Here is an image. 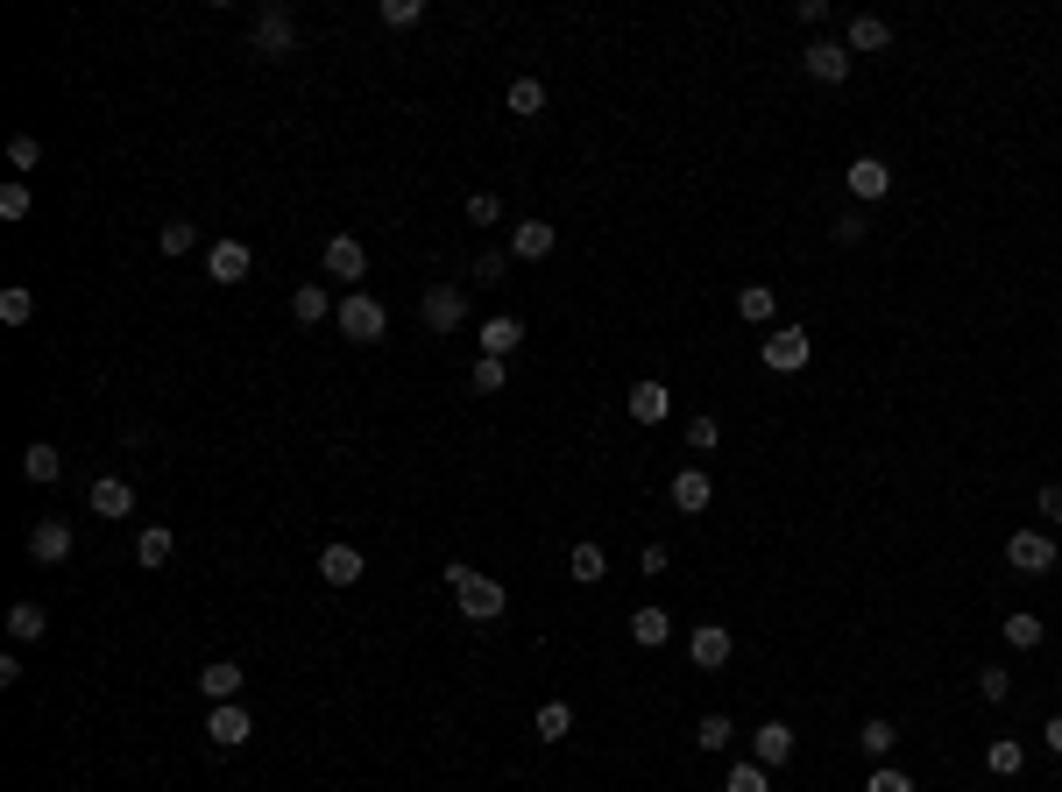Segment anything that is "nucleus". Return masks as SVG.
Returning <instances> with one entry per match:
<instances>
[{
    "instance_id": "obj_1",
    "label": "nucleus",
    "mask_w": 1062,
    "mask_h": 792,
    "mask_svg": "<svg viewBox=\"0 0 1062 792\" xmlns=\"http://www.w3.org/2000/svg\"><path fill=\"white\" fill-rule=\"evenodd\" d=\"M446 588H454V608L468 623H497L503 608H511V594H503L497 574H482V566H446Z\"/></svg>"
},
{
    "instance_id": "obj_2",
    "label": "nucleus",
    "mask_w": 1062,
    "mask_h": 792,
    "mask_svg": "<svg viewBox=\"0 0 1062 792\" xmlns=\"http://www.w3.org/2000/svg\"><path fill=\"white\" fill-rule=\"evenodd\" d=\"M334 326H340L348 340H362V347H376V340L390 333V311H383L369 291H348V297H340V311H334Z\"/></svg>"
},
{
    "instance_id": "obj_3",
    "label": "nucleus",
    "mask_w": 1062,
    "mask_h": 792,
    "mask_svg": "<svg viewBox=\"0 0 1062 792\" xmlns=\"http://www.w3.org/2000/svg\"><path fill=\"white\" fill-rule=\"evenodd\" d=\"M1006 566H1013V574H1027V580H1041L1055 566V545L1041 531H1013L1006 537Z\"/></svg>"
},
{
    "instance_id": "obj_4",
    "label": "nucleus",
    "mask_w": 1062,
    "mask_h": 792,
    "mask_svg": "<svg viewBox=\"0 0 1062 792\" xmlns=\"http://www.w3.org/2000/svg\"><path fill=\"white\" fill-rule=\"evenodd\" d=\"M206 736H213V750H242V743L256 736V722H248L242 700H220V708L206 714Z\"/></svg>"
},
{
    "instance_id": "obj_5",
    "label": "nucleus",
    "mask_w": 1062,
    "mask_h": 792,
    "mask_svg": "<svg viewBox=\"0 0 1062 792\" xmlns=\"http://www.w3.org/2000/svg\"><path fill=\"white\" fill-rule=\"evenodd\" d=\"M758 354H766L772 376H794V368H807V333H801V326H780V333H766Z\"/></svg>"
},
{
    "instance_id": "obj_6",
    "label": "nucleus",
    "mask_w": 1062,
    "mask_h": 792,
    "mask_svg": "<svg viewBox=\"0 0 1062 792\" xmlns=\"http://www.w3.org/2000/svg\"><path fill=\"white\" fill-rule=\"evenodd\" d=\"M418 311H425V326H432V333H454V326L468 319V297H460V283H432V291H425V305H418Z\"/></svg>"
},
{
    "instance_id": "obj_7",
    "label": "nucleus",
    "mask_w": 1062,
    "mask_h": 792,
    "mask_svg": "<svg viewBox=\"0 0 1062 792\" xmlns=\"http://www.w3.org/2000/svg\"><path fill=\"white\" fill-rule=\"evenodd\" d=\"M730 651H737V637H730L723 623H701V630L687 637V659H695L701 672H723V665H730Z\"/></svg>"
},
{
    "instance_id": "obj_8",
    "label": "nucleus",
    "mask_w": 1062,
    "mask_h": 792,
    "mask_svg": "<svg viewBox=\"0 0 1062 792\" xmlns=\"http://www.w3.org/2000/svg\"><path fill=\"white\" fill-rule=\"evenodd\" d=\"M362 269H369V248L354 241V234H326V276H334V283H362Z\"/></svg>"
},
{
    "instance_id": "obj_9",
    "label": "nucleus",
    "mask_w": 1062,
    "mask_h": 792,
    "mask_svg": "<svg viewBox=\"0 0 1062 792\" xmlns=\"http://www.w3.org/2000/svg\"><path fill=\"white\" fill-rule=\"evenodd\" d=\"M666 496H673V510H680V517H701V510L715 503V482H709L701 468H680V474H673V488H666Z\"/></svg>"
},
{
    "instance_id": "obj_10",
    "label": "nucleus",
    "mask_w": 1062,
    "mask_h": 792,
    "mask_svg": "<svg viewBox=\"0 0 1062 792\" xmlns=\"http://www.w3.org/2000/svg\"><path fill=\"white\" fill-rule=\"evenodd\" d=\"M28 559H36V566L71 559V524H65V517H43V524L28 531Z\"/></svg>"
},
{
    "instance_id": "obj_11",
    "label": "nucleus",
    "mask_w": 1062,
    "mask_h": 792,
    "mask_svg": "<svg viewBox=\"0 0 1062 792\" xmlns=\"http://www.w3.org/2000/svg\"><path fill=\"white\" fill-rule=\"evenodd\" d=\"M843 185L857 191V199H886V191H892V163H886V156H857V163L843 170Z\"/></svg>"
},
{
    "instance_id": "obj_12",
    "label": "nucleus",
    "mask_w": 1062,
    "mask_h": 792,
    "mask_svg": "<svg viewBox=\"0 0 1062 792\" xmlns=\"http://www.w3.org/2000/svg\"><path fill=\"white\" fill-rule=\"evenodd\" d=\"M256 50H262V57H291V50H297V28H291V14H283V8L256 14Z\"/></svg>"
},
{
    "instance_id": "obj_13",
    "label": "nucleus",
    "mask_w": 1062,
    "mask_h": 792,
    "mask_svg": "<svg viewBox=\"0 0 1062 792\" xmlns=\"http://www.w3.org/2000/svg\"><path fill=\"white\" fill-rule=\"evenodd\" d=\"M801 64H807V79H821V85H843V79H850V43H815V50H807Z\"/></svg>"
},
{
    "instance_id": "obj_14",
    "label": "nucleus",
    "mask_w": 1062,
    "mask_h": 792,
    "mask_svg": "<svg viewBox=\"0 0 1062 792\" xmlns=\"http://www.w3.org/2000/svg\"><path fill=\"white\" fill-rule=\"evenodd\" d=\"M786 757H794V729H786V722H766V729H758V736H751V765L780 771Z\"/></svg>"
},
{
    "instance_id": "obj_15",
    "label": "nucleus",
    "mask_w": 1062,
    "mask_h": 792,
    "mask_svg": "<svg viewBox=\"0 0 1062 792\" xmlns=\"http://www.w3.org/2000/svg\"><path fill=\"white\" fill-rule=\"evenodd\" d=\"M242 686H248V672L234 665V659H213V665L199 672V694L213 700V708H220V700H234V694H242Z\"/></svg>"
},
{
    "instance_id": "obj_16",
    "label": "nucleus",
    "mask_w": 1062,
    "mask_h": 792,
    "mask_svg": "<svg viewBox=\"0 0 1062 792\" xmlns=\"http://www.w3.org/2000/svg\"><path fill=\"white\" fill-rule=\"evenodd\" d=\"M623 403H631V417H638V425H666V411H673V397H666V382H631V397H623Z\"/></svg>"
},
{
    "instance_id": "obj_17",
    "label": "nucleus",
    "mask_w": 1062,
    "mask_h": 792,
    "mask_svg": "<svg viewBox=\"0 0 1062 792\" xmlns=\"http://www.w3.org/2000/svg\"><path fill=\"white\" fill-rule=\"evenodd\" d=\"M511 256L546 262L552 256V220H517V227H511Z\"/></svg>"
},
{
    "instance_id": "obj_18",
    "label": "nucleus",
    "mask_w": 1062,
    "mask_h": 792,
    "mask_svg": "<svg viewBox=\"0 0 1062 792\" xmlns=\"http://www.w3.org/2000/svg\"><path fill=\"white\" fill-rule=\"evenodd\" d=\"M319 574H326V588H354V580H362V552H354V545H326Z\"/></svg>"
},
{
    "instance_id": "obj_19",
    "label": "nucleus",
    "mask_w": 1062,
    "mask_h": 792,
    "mask_svg": "<svg viewBox=\"0 0 1062 792\" xmlns=\"http://www.w3.org/2000/svg\"><path fill=\"white\" fill-rule=\"evenodd\" d=\"M517 340H525V319H511V311H503V319H482V354L489 362L517 354Z\"/></svg>"
},
{
    "instance_id": "obj_20",
    "label": "nucleus",
    "mask_w": 1062,
    "mask_h": 792,
    "mask_svg": "<svg viewBox=\"0 0 1062 792\" xmlns=\"http://www.w3.org/2000/svg\"><path fill=\"white\" fill-rule=\"evenodd\" d=\"M93 510H100V517H114V524H121V517L135 510V488L121 482V474H100V482H93Z\"/></svg>"
},
{
    "instance_id": "obj_21",
    "label": "nucleus",
    "mask_w": 1062,
    "mask_h": 792,
    "mask_svg": "<svg viewBox=\"0 0 1062 792\" xmlns=\"http://www.w3.org/2000/svg\"><path fill=\"white\" fill-rule=\"evenodd\" d=\"M206 269H213V283H242L248 276V248L242 241H213L206 248Z\"/></svg>"
},
{
    "instance_id": "obj_22",
    "label": "nucleus",
    "mask_w": 1062,
    "mask_h": 792,
    "mask_svg": "<svg viewBox=\"0 0 1062 792\" xmlns=\"http://www.w3.org/2000/svg\"><path fill=\"white\" fill-rule=\"evenodd\" d=\"M43 630H50V616H43L36 602H14L8 608V637H14V645H43Z\"/></svg>"
},
{
    "instance_id": "obj_23",
    "label": "nucleus",
    "mask_w": 1062,
    "mask_h": 792,
    "mask_svg": "<svg viewBox=\"0 0 1062 792\" xmlns=\"http://www.w3.org/2000/svg\"><path fill=\"white\" fill-rule=\"evenodd\" d=\"M857 743H864V757H872V765H892V743H900V729H892L886 714H872V722L857 729Z\"/></svg>"
},
{
    "instance_id": "obj_24",
    "label": "nucleus",
    "mask_w": 1062,
    "mask_h": 792,
    "mask_svg": "<svg viewBox=\"0 0 1062 792\" xmlns=\"http://www.w3.org/2000/svg\"><path fill=\"white\" fill-rule=\"evenodd\" d=\"M22 474H28V482H36V488H50L57 482V474H65V453H57V446H28V453H22Z\"/></svg>"
},
{
    "instance_id": "obj_25",
    "label": "nucleus",
    "mask_w": 1062,
    "mask_h": 792,
    "mask_svg": "<svg viewBox=\"0 0 1062 792\" xmlns=\"http://www.w3.org/2000/svg\"><path fill=\"white\" fill-rule=\"evenodd\" d=\"M326 311H340V305H326V283H297L291 291V319L297 326H319Z\"/></svg>"
},
{
    "instance_id": "obj_26",
    "label": "nucleus",
    "mask_w": 1062,
    "mask_h": 792,
    "mask_svg": "<svg viewBox=\"0 0 1062 792\" xmlns=\"http://www.w3.org/2000/svg\"><path fill=\"white\" fill-rule=\"evenodd\" d=\"M631 637H638V645H645V651H660L666 645V637H673V616H666V608H638V616H631Z\"/></svg>"
},
{
    "instance_id": "obj_27",
    "label": "nucleus",
    "mask_w": 1062,
    "mask_h": 792,
    "mask_svg": "<svg viewBox=\"0 0 1062 792\" xmlns=\"http://www.w3.org/2000/svg\"><path fill=\"white\" fill-rule=\"evenodd\" d=\"M567 574H574V580H581V588H595V580H603V574H609V559H603V545H588V537H581V545H574V552H567Z\"/></svg>"
},
{
    "instance_id": "obj_28",
    "label": "nucleus",
    "mask_w": 1062,
    "mask_h": 792,
    "mask_svg": "<svg viewBox=\"0 0 1062 792\" xmlns=\"http://www.w3.org/2000/svg\"><path fill=\"white\" fill-rule=\"evenodd\" d=\"M1020 765H1027V750L1013 736H992V750H984V771L992 779H1020Z\"/></svg>"
},
{
    "instance_id": "obj_29",
    "label": "nucleus",
    "mask_w": 1062,
    "mask_h": 792,
    "mask_svg": "<svg viewBox=\"0 0 1062 792\" xmlns=\"http://www.w3.org/2000/svg\"><path fill=\"white\" fill-rule=\"evenodd\" d=\"M737 311H744L751 326H766L772 311H780V297H772V283H744V291H737Z\"/></svg>"
},
{
    "instance_id": "obj_30",
    "label": "nucleus",
    "mask_w": 1062,
    "mask_h": 792,
    "mask_svg": "<svg viewBox=\"0 0 1062 792\" xmlns=\"http://www.w3.org/2000/svg\"><path fill=\"white\" fill-rule=\"evenodd\" d=\"M886 43H892V28L878 22V14H857V22H850V57H857V50H886Z\"/></svg>"
},
{
    "instance_id": "obj_31",
    "label": "nucleus",
    "mask_w": 1062,
    "mask_h": 792,
    "mask_svg": "<svg viewBox=\"0 0 1062 792\" xmlns=\"http://www.w3.org/2000/svg\"><path fill=\"white\" fill-rule=\"evenodd\" d=\"M695 743H701V750H715V757H723V750H730V743H737V722H730V714H701V729H695Z\"/></svg>"
},
{
    "instance_id": "obj_32",
    "label": "nucleus",
    "mask_w": 1062,
    "mask_h": 792,
    "mask_svg": "<svg viewBox=\"0 0 1062 792\" xmlns=\"http://www.w3.org/2000/svg\"><path fill=\"white\" fill-rule=\"evenodd\" d=\"M0 319L28 326V319H36V291H28V283H8V291H0Z\"/></svg>"
},
{
    "instance_id": "obj_33",
    "label": "nucleus",
    "mask_w": 1062,
    "mask_h": 792,
    "mask_svg": "<svg viewBox=\"0 0 1062 792\" xmlns=\"http://www.w3.org/2000/svg\"><path fill=\"white\" fill-rule=\"evenodd\" d=\"M171 552H177V537L163 531V524H149L142 537H135V559H142V566H163V559H171Z\"/></svg>"
},
{
    "instance_id": "obj_34",
    "label": "nucleus",
    "mask_w": 1062,
    "mask_h": 792,
    "mask_svg": "<svg viewBox=\"0 0 1062 792\" xmlns=\"http://www.w3.org/2000/svg\"><path fill=\"white\" fill-rule=\"evenodd\" d=\"M503 107H511V114H525V121H532V114H546V85H538V79H517L511 93H503Z\"/></svg>"
},
{
    "instance_id": "obj_35",
    "label": "nucleus",
    "mask_w": 1062,
    "mask_h": 792,
    "mask_svg": "<svg viewBox=\"0 0 1062 792\" xmlns=\"http://www.w3.org/2000/svg\"><path fill=\"white\" fill-rule=\"evenodd\" d=\"M1006 645H1013V651H1035V645H1041V616L1013 608V616H1006Z\"/></svg>"
},
{
    "instance_id": "obj_36",
    "label": "nucleus",
    "mask_w": 1062,
    "mask_h": 792,
    "mask_svg": "<svg viewBox=\"0 0 1062 792\" xmlns=\"http://www.w3.org/2000/svg\"><path fill=\"white\" fill-rule=\"evenodd\" d=\"M191 241H199V227H191V220H163V234H156L163 256H191Z\"/></svg>"
},
{
    "instance_id": "obj_37",
    "label": "nucleus",
    "mask_w": 1062,
    "mask_h": 792,
    "mask_svg": "<svg viewBox=\"0 0 1062 792\" xmlns=\"http://www.w3.org/2000/svg\"><path fill=\"white\" fill-rule=\"evenodd\" d=\"M567 729H574V708H567V700H546V708H538V736H546V743H560Z\"/></svg>"
},
{
    "instance_id": "obj_38",
    "label": "nucleus",
    "mask_w": 1062,
    "mask_h": 792,
    "mask_svg": "<svg viewBox=\"0 0 1062 792\" xmlns=\"http://www.w3.org/2000/svg\"><path fill=\"white\" fill-rule=\"evenodd\" d=\"M468 382H475V397H503V382H511V368H503V362H489V354H482Z\"/></svg>"
},
{
    "instance_id": "obj_39",
    "label": "nucleus",
    "mask_w": 1062,
    "mask_h": 792,
    "mask_svg": "<svg viewBox=\"0 0 1062 792\" xmlns=\"http://www.w3.org/2000/svg\"><path fill=\"white\" fill-rule=\"evenodd\" d=\"M723 792H772V771H766V765H737Z\"/></svg>"
},
{
    "instance_id": "obj_40",
    "label": "nucleus",
    "mask_w": 1062,
    "mask_h": 792,
    "mask_svg": "<svg viewBox=\"0 0 1062 792\" xmlns=\"http://www.w3.org/2000/svg\"><path fill=\"white\" fill-rule=\"evenodd\" d=\"M8 163H14V170H36V163H43V142H36V134H14V142H8Z\"/></svg>"
},
{
    "instance_id": "obj_41",
    "label": "nucleus",
    "mask_w": 1062,
    "mask_h": 792,
    "mask_svg": "<svg viewBox=\"0 0 1062 792\" xmlns=\"http://www.w3.org/2000/svg\"><path fill=\"white\" fill-rule=\"evenodd\" d=\"M468 220H475V227H503V199L475 191V199H468Z\"/></svg>"
},
{
    "instance_id": "obj_42",
    "label": "nucleus",
    "mask_w": 1062,
    "mask_h": 792,
    "mask_svg": "<svg viewBox=\"0 0 1062 792\" xmlns=\"http://www.w3.org/2000/svg\"><path fill=\"white\" fill-rule=\"evenodd\" d=\"M864 792H914V779H907L900 765H878V771H872V785H864Z\"/></svg>"
},
{
    "instance_id": "obj_43",
    "label": "nucleus",
    "mask_w": 1062,
    "mask_h": 792,
    "mask_svg": "<svg viewBox=\"0 0 1062 792\" xmlns=\"http://www.w3.org/2000/svg\"><path fill=\"white\" fill-rule=\"evenodd\" d=\"M715 439H723L715 417H695V425H687V446H695V453H715Z\"/></svg>"
},
{
    "instance_id": "obj_44",
    "label": "nucleus",
    "mask_w": 1062,
    "mask_h": 792,
    "mask_svg": "<svg viewBox=\"0 0 1062 792\" xmlns=\"http://www.w3.org/2000/svg\"><path fill=\"white\" fill-rule=\"evenodd\" d=\"M418 14H425L418 0H383V28H411Z\"/></svg>"
},
{
    "instance_id": "obj_45",
    "label": "nucleus",
    "mask_w": 1062,
    "mask_h": 792,
    "mask_svg": "<svg viewBox=\"0 0 1062 792\" xmlns=\"http://www.w3.org/2000/svg\"><path fill=\"white\" fill-rule=\"evenodd\" d=\"M978 694H984V700H1006V694H1013L1006 665H984V672H978Z\"/></svg>"
},
{
    "instance_id": "obj_46",
    "label": "nucleus",
    "mask_w": 1062,
    "mask_h": 792,
    "mask_svg": "<svg viewBox=\"0 0 1062 792\" xmlns=\"http://www.w3.org/2000/svg\"><path fill=\"white\" fill-rule=\"evenodd\" d=\"M0 220H28V185H0Z\"/></svg>"
},
{
    "instance_id": "obj_47",
    "label": "nucleus",
    "mask_w": 1062,
    "mask_h": 792,
    "mask_svg": "<svg viewBox=\"0 0 1062 792\" xmlns=\"http://www.w3.org/2000/svg\"><path fill=\"white\" fill-rule=\"evenodd\" d=\"M836 241H843V248L864 241V213H843V220H836Z\"/></svg>"
},
{
    "instance_id": "obj_48",
    "label": "nucleus",
    "mask_w": 1062,
    "mask_h": 792,
    "mask_svg": "<svg viewBox=\"0 0 1062 792\" xmlns=\"http://www.w3.org/2000/svg\"><path fill=\"white\" fill-rule=\"evenodd\" d=\"M503 262H511V256H503V248H489V256L475 262V276H489V283H497V276H503Z\"/></svg>"
},
{
    "instance_id": "obj_49",
    "label": "nucleus",
    "mask_w": 1062,
    "mask_h": 792,
    "mask_svg": "<svg viewBox=\"0 0 1062 792\" xmlns=\"http://www.w3.org/2000/svg\"><path fill=\"white\" fill-rule=\"evenodd\" d=\"M1041 517H1049V524H1062V488H1041Z\"/></svg>"
},
{
    "instance_id": "obj_50",
    "label": "nucleus",
    "mask_w": 1062,
    "mask_h": 792,
    "mask_svg": "<svg viewBox=\"0 0 1062 792\" xmlns=\"http://www.w3.org/2000/svg\"><path fill=\"white\" fill-rule=\"evenodd\" d=\"M1041 736H1049V750L1062 757V714H1049V729H1041Z\"/></svg>"
}]
</instances>
